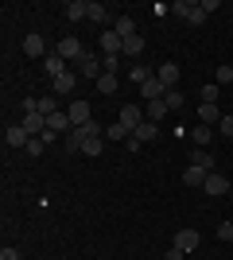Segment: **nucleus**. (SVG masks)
<instances>
[{
	"label": "nucleus",
	"instance_id": "f257e3e1",
	"mask_svg": "<svg viewBox=\"0 0 233 260\" xmlns=\"http://www.w3.org/2000/svg\"><path fill=\"white\" fill-rule=\"evenodd\" d=\"M58 58H66V62H82V54H86V47H82V39H74V35H66L62 43L55 47Z\"/></svg>",
	"mask_w": 233,
	"mask_h": 260
},
{
	"label": "nucleus",
	"instance_id": "f03ea898",
	"mask_svg": "<svg viewBox=\"0 0 233 260\" xmlns=\"http://www.w3.org/2000/svg\"><path fill=\"white\" fill-rule=\"evenodd\" d=\"M20 128L27 132V136H43V132H47V117L39 113V109H27L23 120H20Z\"/></svg>",
	"mask_w": 233,
	"mask_h": 260
},
{
	"label": "nucleus",
	"instance_id": "7ed1b4c3",
	"mask_svg": "<svg viewBox=\"0 0 233 260\" xmlns=\"http://www.w3.org/2000/svg\"><path fill=\"white\" fill-rule=\"evenodd\" d=\"M171 12H175V16H183L187 23H194V27H198V23H206V12H202L198 4H190V0H179V4H171Z\"/></svg>",
	"mask_w": 233,
	"mask_h": 260
},
{
	"label": "nucleus",
	"instance_id": "20e7f679",
	"mask_svg": "<svg viewBox=\"0 0 233 260\" xmlns=\"http://www.w3.org/2000/svg\"><path fill=\"white\" fill-rule=\"evenodd\" d=\"M144 120H148V117H144V105H121V124H124L128 132H136Z\"/></svg>",
	"mask_w": 233,
	"mask_h": 260
},
{
	"label": "nucleus",
	"instance_id": "39448f33",
	"mask_svg": "<svg viewBox=\"0 0 233 260\" xmlns=\"http://www.w3.org/2000/svg\"><path fill=\"white\" fill-rule=\"evenodd\" d=\"M198 245H202L198 229H179V233H175V249H179V252H194Z\"/></svg>",
	"mask_w": 233,
	"mask_h": 260
},
{
	"label": "nucleus",
	"instance_id": "423d86ee",
	"mask_svg": "<svg viewBox=\"0 0 233 260\" xmlns=\"http://www.w3.org/2000/svg\"><path fill=\"white\" fill-rule=\"evenodd\" d=\"M202 190H206V194H225V190H229V179H225V175H218V171H210L206 175V183H202Z\"/></svg>",
	"mask_w": 233,
	"mask_h": 260
},
{
	"label": "nucleus",
	"instance_id": "0eeeda50",
	"mask_svg": "<svg viewBox=\"0 0 233 260\" xmlns=\"http://www.w3.org/2000/svg\"><path fill=\"white\" fill-rule=\"evenodd\" d=\"M163 93H167V86L159 82V78H148L144 86H140V98H144V105H148V101H159Z\"/></svg>",
	"mask_w": 233,
	"mask_h": 260
},
{
	"label": "nucleus",
	"instance_id": "6e6552de",
	"mask_svg": "<svg viewBox=\"0 0 233 260\" xmlns=\"http://www.w3.org/2000/svg\"><path fill=\"white\" fill-rule=\"evenodd\" d=\"M78 70H82L86 78H93V82H97V78H101L97 70H105V66H101V58H97V54H89V51H86V54H82V62H78Z\"/></svg>",
	"mask_w": 233,
	"mask_h": 260
},
{
	"label": "nucleus",
	"instance_id": "1a4fd4ad",
	"mask_svg": "<svg viewBox=\"0 0 233 260\" xmlns=\"http://www.w3.org/2000/svg\"><path fill=\"white\" fill-rule=\"evenodd\" d=\"M23 54H27V58H47L43 35H27V39H23Z\"/></svg>",
	"mask_w": 233,
	"mask_h": 260
},
{
	"label": "nucleus",
	"instance_id": "9d476101",
	"mask_svg": "<svg viewBox=\"0 0 233 260\" xmlns=\"http://www.w3.org/2000/svg\"><path fill=\"white\" fill-rule=\"evenodd\" d=\"M121 47H124V39L113 31V27H109V31H101V54H121Z\"/></svg>",
	"mask_w": 233,
	"mask_h": 260
},
{
	"label": "nucleus",
	"instance_id": "9b49d317",
	"mask_svg": "<svg viewBox=\"0 0 233 260\" xmlns=\"http://www.w3.org/2000/svg\"><path fill=\"white\" fill-rule=\"evenodd\" d=\"M43 74L51 78V82H55L58 74H66V58H58V54H47V58H43Z\"/></svg>",
	"mask_w": 233,
	"mask_h": 260
},
{
	"label": "nucleus",
	"instance_id": "f8f14e48",
	"mask_svg": "<svg viewBox=\"0 0 233 260\" xmlns=\"http://www.w3.org/2000/svg\"><path fill=\"white\" fill-rule=\"evenodd\" d=\"M27 140H31V136H27L20 124H8V132H4V144H8V148H27Z\"/></svg>",
	"mask_w": 233,
	"mask_h": 260
},
{
	"label": "nucleus",
	"instance_id": "ddd939ff",
	"mask_svg": "<svg viewBox=\"0 0 233 260\" xmlns=\"http://www.w3.org/2000/svg\"><path fill=\"white\" fill-rule=\"evenodd\" d=\"M66 20H70V23L89 20V0H70V4H66Z\"/></svg>",
	"mask_w": 233,
	"mask_h": 260
},
{
	"label": "nucleus",
	"instance_id": "4468645a",
	"mask_svg": "<svg viewBox=\"0 0 233 260\" xmlns=\"http://www.w3.org/2000/svg\"><path fill=\"white\" fill-rule=\"evenodd\" d=\"M155 78H159L167 89H175V82H179V62H163L159 70H155Z\"/></svg>",
	"mask_w": 233,
	"mask_h": 260
},
{
	"label": "nucleus",
	"instance_id": "2eb2a0df",
	"mask_svg": "<svg viewBox=\"0 0 233 260\" xmlns=\"http://www.w3.org/2000/svg\"><path fill=\"white\" fill-rule=\"evenodd\" d=\"M66 117H70L74 128H78V124H89V105H86V101H70V113H66Z\"/></svg>",
	"mask_w": 233,
	"mask_h": 260
},
{
	"label": "nucleus",
	"instance_id": "dca6fc26",
	"mask_svg": "<svg viewBox=\"0 0 233 260\" xmlns=\"http://www.w3.org/2000/svg\"><path fill=\"white\" fill-rule=\"evenodd\" d=\"M89 20L97 23V27H105V23L113 20V12L105 8V4H101V0H89Z\"/></svg>",
	"mask_w": 233,
	"mask_h": 260
},
{
	"label": "nucleus",
	"instance_id": "f3484780",
	"mask_svg": "<svg viewBox=\"0 0 233 260\" xmlns=\"http://www.w3.org/2000/svg\"><path fill=\"white\" fill-rule=\"evenodd\" d=\"M113 31L121 35V39H132V35H140V31H136V23H132V16H117V20H113Z\"/></svg>",
	"mask_w": 233,
	"mask_h": 260
},
{
	"label": "nucleus",
	"instance_id": "a211bd4d",
	"mask_svg": "<svg viewBox=\"0 0 233 260\" xmlns=\"http://www.w3.org/2000/svg\"><path fill=\"white\" fill-rule=\"evenodd\" d=\"M148 78H155V70H148L144 62H132V66H128V82H132V86H144Z\"/></svg>",
	"mask_w": 233,
	"mask_h": 260
},
{
	"label": "nucleus",
	"instance_id": "6ab92c4d",
	"mask_svg": "<svg viewBox=\"0 0 233 260\" xmlns=\"http://www.w3.org/2000/svg\"><path fill=\"white\" fill-rule=\"evenodd\" d=\"M51 86H55V93H74V86H78V74H74V70H66V74H58L55 82H51Z\"/></svg>",
	"mask_w": 233,
	"mask_h": 260
},
{
	"label": "nucleus",
	"instance_id": "aec40b11",
	"mask_svg": "<svg viewBox=\"0 0 233 260\" xmlns=\"http://www.w3.org/2000/svg\"><path fill=\"white\" fill-rule=\"evenodd\" d=\"M167 113H171V109L163 105V98H159V101H148V105H144V117L152 120V124H159V120H163Z\"/></svg>",
	"mask_w": 233,
	"mask_h": 260
},
{
	"label": "nucleus",
	"instance_id": "412c9836",
	"mask_svg": "<svg viewBox=\"0 0 233 260\" xmlns=\"http://www.w3.org/2000/svg\"><path fill=\"white\" fill-rule=\"evenodd\" d=\"M144 39H140V35H132V39H124V47H121V54L124 58H140V51H144Z\"/></svg>",
	"mask_w": 233,
	"mask_h": 260
},
{
	"label": "nucleus",
	"instance_id": "4be33fe9",
	"mask_svg": "<svg viewBox=\"0 0 233 260\" xmlns=\"http://www.w3.org/2000/svg\"><path fill=\"white\" fill-rule=\"evenodd\" d=\"M47 128L62 136V132H70V128H74V124H70V117H66V113H55V117H47Z\"/></svg>",
	"mask_w": 233,
	"mask_h": 260
},
{
	"label": "nucleus",
	"instance_id": "5701e85b",
	"mask_svg": "<svg viewBox=\"0 0 233 260\" xmlns=\"http://www.w3.org/2000/svg\"><path fill=\"white\" fill-rule=\"evenodd\" d=\"M206 175H210V171H202V167L190 163L187 171H183V183H187V186H202V183H206Z\"/></svg>",
	"mask_w": 233,
	"mask_h": 260
},
{
	"label": "nucleus",
	"instance_id": "b1692460",
	"mask_svg": "<svg viewBox=\"0 0 233 260\" xmlns=\"http://www.w3.org/2000/svg\"><path fill=\"white\" fill-rule=\"evenodd\" d=\"M132 136H136V140H140V144H148V140H155V136H159V124H152V120H144V124H140V128H136Z\"/></svg>",
	"mask_w": 233,
	"mask_h": 260
},
{
	"label": "nucleus",
	"instance_id": "393cba45",
	"mask_svg": "<svg viewBox=\"0 0 233 260\" xmlns=\"http://www.w3.org/2000/svg\"><path fill=\"white\" fill-rule=\"evenodd\" d=\"M190 163H194V167H202V171H214V155L206 152V148H194V155H190Z\"/></svg>",
	"mask_w": 233,
	"mask_h": 260
},
{
	"label": "nucleus",
	"instance_id": "a878e982",
	"mask_svg": "<svg viewBox=\"0 0 233 260\" xmlns=\"http://www.w3.org/2000/svg\"><path fill=\"white\" fill-rule=\"evenodd\" d=\"M198 120H202V124H218V120H222L218 105H206V101H202V105H198Z\"/></svg>",
	"mask_w": 233,
	"mask_h": 260
},
{
	"label": "nucleus",
	"instance_id": "bb28decb",
	"mask_svg": "<svg viewBox=\"0 0 233 260\" xmlns=\"http://www.w3.org/2000/svg\"><path fill=\"white\" fill-rule=\"evenodd\" d=\"M214 140V128L210 124H194V148H206Z\"/></svg>",
	"mask_w": 233,
	"mask_h": 260
},
{
	"label": "nucleus",
	"instance_id": "cd10ccee",
	"mask_svg": "<svg viewBox=\"0 0 233 260\" xmlns=\"http://www.w3.org/2000/svg\"><path fill=\"white\" fill-rule=\"evenodd\" d=\"M97 89H101V93H117V74H105V70H101Z\"/></svg>",
	"mask_w": 233,
	"mask_h": 260
},
{
	"label": "nucleus",
	"instance_id": "c85d7f7f",
	"mask_svg": "<svg viewBox=\"0 0 233 260\" xmlns=\"http://www.w3.org/2000/svg\"><path fill=\"white\" fill-rule=\"evenodd\" d=\"M214 82H218V86H229V82H233V66L222 62L218 70H214Z\"/></svg>",
	"mask_w": 233,
	"mask_h": 260
},
{
	"label": "nucleus",
	"instance_id": "c756f323",
	"mask_svg": "<svg viewBox=\"0 0 233 260\" xmlns=\"http://www.w3.org/2000/svg\"><path fill=\"white\" fill-rule=\"evenodd\" d=\"M35 109H39L43 117H55V113H58V101L55 98H39V101H35Z\"/></svg>",
	"mask_w": 233,
	"mask_h": 260
},
{
	"label": "nucleus",
	"instance_id": "7c9ffc66",
	"mask_svg": "<svg viewBox=\"0 0 233 260\" xmlns=\"http://www.w3.org/2000/svg\"><path fill=\"white\" fill-rule=\"evenodd\" d=\"M105 136H109V140H128V136H132V132L124 128L121 120H117V124H109V128H105Z\"/></svg>",
	"mask_w": 233,
	"mask_h": 260
},
{
	"label": "nucleus",
	"instance_id": "2f4dec72",
	"mask_svg": "<svg viewBox=\"0 0 233 260\" xmlns=\"http://www.w3.org/2000/svg\"><path fill=\"white\" fill-rule=\"evenodd\" d=\"M101 66H105V74H117L121 70V54H101Z\"/></svg>",
	"mask_w": 233,
	"mask_h": 260
},
{
	"label": "nucleus",
	"instance_id": "473e14b6",
	"mask_svg": "<svg viewBox=\"0 0 233 260\" xmlns=\"http://www.w3.org/2000/svg\"><path fill=\"white\" fill-rule=\"evenodd\" d=\"M202 101H206V105H218V82L202 86Z\"/></svg>",
	"mask_w": 233,
	"mask_h": 260
},
{
	"label": "nucleus",
	"instance_id": "72a5a7b5",
	"mask_svg": "<svg viewBox=\"0 0 233 260\" xmlns=\"http://www.w3.org/2000/svg\"><path fill=\"white\" fill-rule=\"evenodd\" d=\"M163 105L167 109H179V105H183V93H179V89H167V93H163Z\"/></svg>",
	"mask_w": 233,
	"mask_h": 260
},
{
	"label": "nucleus",
	"instance_id": "f704fd0d",
	"mask_svg": "<svg viewBox=\"0 0 233 260\" xmlns=\"http://www.w3.org/2000/svg\"><path fill=\"white\" fill-rule=\"evenodd\" d=\"M82 155H101V136H93V140L82 144Z\"/></svg>",
	"mask_w": 233,
	"mask_h": 260
},
{
	"label": "nucleus",
	"instance_id": "c9c22d12",
	"mask_svg": "<svg viewBox=\"0 0 233 260\" xmlns=\"http://www.w3.org/2000/svg\"><path fill=\"white\" fill-rule=\"evenodd\" d=\"M218 136H233V117L229 113H222V120H218Z\"/></svg>",
	"mask_w": 233,
	"mask_h": 260
},
{
	"label": "nucleus",
	"instance_id": "e433bc0d",
	"mask_svg": "<svg viewBox=\"0 0 233 260\" xmlns=\"http://www.w3.org/2000/svg\"><path fill=\"white\" fill-rule=\"evenodd\" d=\"M43 148H47V144L39 140V136H31V140H27V148H23V152H27V155H43Z\"/></svg>",
	"mask_w": 233,
	"mask_h": 260
},
{
	"label": "nucleus",
	"instance_id": "4c0bfd02",
	"mask_svg": "<svg viewBox=\"0 0 233 260\" xmlns=\"http://www.w3.org/2000/svg\"><path fill=\"white\" fill-rule=\"evenodd\" d=\"M218 241H233V221H222V225H218Z\"/></svg>",
	"mask_w": 233,
	"mask_h": 260
},
{
	"label": "nucleus",
	"instance_id": "58836bf2",
	"mask_svg": "<svg viewBox=\"0 0 233 260\" xmlns=\"http://www.w3.org/2000/svg\"><path fill=\"white\" fill-rule=\"evenodd\" d=\"M198 8L206 12V16H210V12H218V8H222V0H198Z\"/></svg>",
	"mask_w": 233,
	"mask_h": 260
},
{
	"label": "nucleus",
	"instance_id": "ea45409f",
	"mask_svg": "<svg viewBox=\"0 0 233 260\" xmlns=\"http://www.w3.org/2000/svg\"><path fill=\"white\" fill-rule=\"evenodd\" d=\"M0 260H20V249H12V245H4V249H0Z\"/></svg>",
	"mask_w": 233,
	"mask_h": 260
},
{
	"label": "nucleus",
	"instance_id": "a19ab883",
	"mask_svg": "<svg viewBox=\"0 0 233 260\" xmlns=\"http://www.w3.org/2000/svg\"><path fill=\"white\" fill-rule=\"evenodd\" d=\"M163 260H187V252H179L175 245H171V249H167V256H163Z\"/></svg>",
	"mask_w": 233,
	"mask_h": 260
},
{
	"label": "nucleus",
	"instance_id": "79ce46f5",
	"mask_svg": "<svg viewBox=\"0 0 233 260\" xmlns=\"http://www.w3.org/2000/svg\"><path fill=\"white\" fill-rule=\"evenodd\" d=\"M229 221H233V217H229Z\"/></svg>",
	"mask_w": 233,
	"mask_h": 260
}]
</instances>
